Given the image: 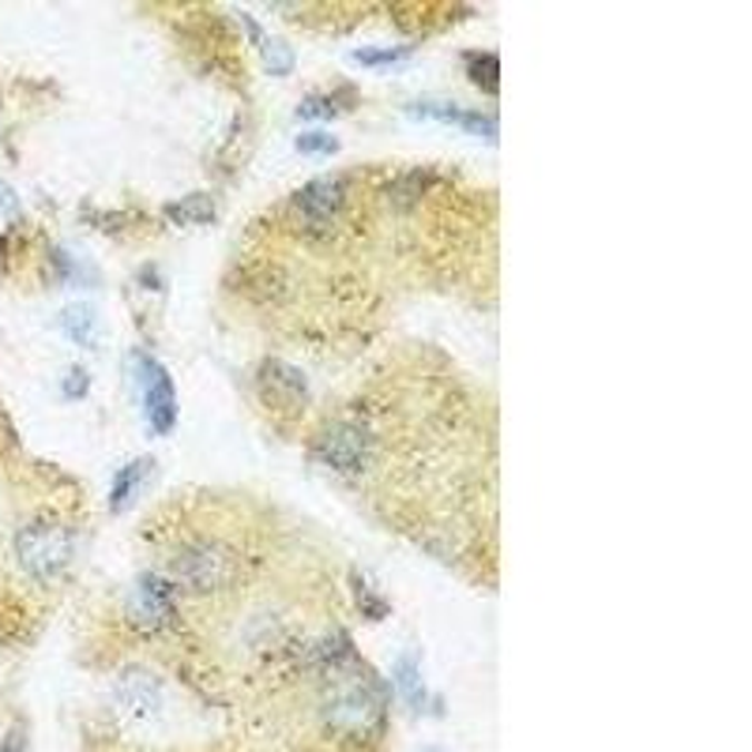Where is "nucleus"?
<instances>
[{
	"label": "nucleus",
	"mask_w": 752,
	"mask_h": 752,
	"mask_svg": "<svg viewBox=\"0 0 752 752\" xmlns=\"http://www.w3.org/2000/svg\"><path fill=\"white\" fill-rule=\"evenodd\" d=\"M320 715L339 738H373L384 722V685L350 655L320 674Z\"/></svg>",
	"instance_id": "nucleus-1"
},
{
	"label": "nucleus",
	"mask_w": 752,
	"mask_h": 752,
	"mask_svg": "<svg viewBox=\"0 0 752 752\" xmlns=\"http://www.w3.org/2000/svg\"><path fill=\"white\" fill-rule=\"evenodd\" d=\"M245 561L234 542L219 538V534H200V538H188L174 550L162 576L174 583L181 598H207L237 583Z\"/></svg>",
	"instance_id": "nucleus-2"
},
{
	"label": "nucleus",
	"mask_w": 752,
	"mask_h": 752,
	"mask_svg": "<svg viewBox=\"0 0 752 752\" xmlns=\"http://www.w3.org/2000/svg\"><path fill=\"white\" fill-rule=\"evenodd\" d=\"M76 531L57 520H34L16 534V557L27 576H34L38 583L65 580L76 561Z\"/></svg>",
	"instance_id": "nucleus-3"
},
{
	"label": "nucleus",
	"mask_w": 752,
	"mask_h": 752,
	"mask_svg": "<svg viewBox=\"0 0 752 752\" xmlns=\"http://www.w3.org/2000/svg\"><path fill=\"white\" fill-rule=\"evenodd\" d=\"M316 455H320L332 471H339L343 478H358V474L369 471L376 459L373 425L362 418L328 422L320 429V437H316Z\"/></svg>",
	"instance_id": "nucleus-4"
},
{
	"label": "nucleus",
	"mask_w": 752,
	"mask_h": 752,
	"mask_svg": "<svg viewBox=\"0 0 752 752\" xmlns=\"http://www.w3.org/2000/svg\"><path fill=\"white\" fill-rule=\"evenodd\" d=\"M177 602H181V595L162 572H144L125 595V613L132 629L147 632V636H162L177 625Z\"/></svg>",
	"instance_id": "nucleus-5"
},
{
	"label": "nucleus",
	"mask_w": 752,
	"mask_h": 752,
	"mask_svg": "<svg viewBox=\"0 0 752 752\" xmlns=\"http://www.w3.org/2000/svg\"><path fill=\"white\" fill-rule=\"evenodd\" d=\"M343 204H346V177L328 174V177H316V181L298 188L290 207H294V219L301 226L324 230V226H332L343 215Z\"/></svg>",
	"instance_id": "nucleus-6"
},
{
	"label": "nucleus",
	"mask_w": 752,
	"mask_h": 752,
	"mask_svg": "<svg viewBox=\"0 0 752 752\" xmlns=\"http://www.w3.org/2000/svg\"><path fill=\"white\" fill-rule=\"evenodd\" d=\"M113 704L128 722H155L166 708V689L147 670H125L113 681Z\"/></svg>",
	"instance_id": "nucleus-7"
},
{
	"label": "nucleus",
	"mask_w": 752,
	"mask_h": 752,
	"mask_svg": "<svg viewBox=\"0 0 752 752\" xmlns=\"http://www.w3.org/2000/svg\"><path fill=\"white\" fill-rule=\"evenodd\" d=\"M136 365H140L144 403H147V414H151L155 433H170L177 422V395H174L170 373H166L151 354H136Z\"/></svg>",
	"instance_id": "nucleus-8"
},
{
	"label": "nucleus",
	"mask_w": 752,
	"mask_h": 752,
	"mask_svg": "<svg viewBox=\"0 0 752 752\" xmlns=\"http://www.w3.org/2000/svg\"><path fill=\"white\" fill-rule=\"evenodd\" d=\"M260 388L271 403H279L286 410H298L309 403V380L286 362H267L260 369Z\"/></svg>",
	"instance_id": "nucleus-9"
},
{
	"label": "nucleus",
	"mask_w": 752,
	"mask_h": 752,
	"mask_svg": "<svg viewBox=\"0 0 752 752\" xmlns=\"http://www.w3.org/2000/svg\"><path fill=\"white\" fill-rule=\"evenodd\" d=\"M414 113H433V117H444V121H452V125H459V128H471V132H482L486 140H493L497 136V125L489 121V117H482V113H474V110H459V106H452V102H418V106H410Z\"/></svg>",
	"instance_id": "nucleus-10"
},
{
	"label": "nucleus",
	"mask_w": 752,
	"mask_h": 752,
	"mask_svg": "<svg viewBox=\"0 0 752 752\" xmlns=\"http://www.w3.org/2000/svg\"><path fill=\"white\" fill-rule=\"evenodd\" d=\"M61 328L68 332V339H76L79 346H91L95 343V313H91V305H72V309H65Z\"/></svg>",
	"instance_id": "nucleus-11"
},
{
	"label": "nucleus",
	"mask_w": 752,
	"mask_h": 752,
	"mask_svg": "<svg viewBox=\"0 0 752 752\" xmlns=\"http://www.w3.org/2000/svg\"><path fill=\"white\" fill-rule=\"evenodd\" d=\"M467 76L486 95H497V57L493 53H471L467 57Z\"/></svg>",
	"instance_id": "nucleus-12"
},
{
	"label": "nucleus",
	"mask_w": 752,
	"mask_h": 752,
	"mask_svg": "<svg viewBox=\"0 0 752 752\" xmlns=\"http://www.w3.org/2000/svg\"><path fill=\"white\" fill-rule=\"evenodd\" d=\"M147 467H151V463L147 459H140V463H128V467L117 474V486H113V508H125V501H128V493L132 489H140V478L147 474Z\"/></svg>",
	"instance_id": "nucleus-13"
},
{
	"label": "nucleus",
	"mask_w": 752,
	"mask_h": 752,
	"mask_svg": "<svg viewBox=\"0 0 752 752\" xmlns=\"http://www.w3.org/2000/svg\"><path fill=\"white\" fill-rule=\"evenodd\" d=\"M253 34L260 38L267 68H271V72H290V68H294V53H290V49H286V46H279V42H271V38H264V34H260V27H256Z\"/></svg>",
	"instance_id": "nucleus-14"
},
{
	"label": "nucleus",
	"mask_w": 752,
	"mask_h": 752,
	"mask_svg": "<svg viewBox=\"0 0 752 752\" xmlns=\"http://www.w3.org/2000/svg\"><path fill=\"white\" fill-rule=\"evenodd\" d=\"M298 151H305V155H332V151H339V140H335L332 132H305V136H298Z\"/></svg>",
	"instance_id": "nucleus-15"
},
{
	"label": "nucleus",
	"mask_w": 752,
	"mask_h": 752,
	"mask_svg": "<svg viewBox=\"0 0 752 752\" xmlns=\"http://www.w3.org/2000/svg\"><path fill=\"white\" fill-rule=\"evenodd\" d=\"M358 57L362 65H392V61H399V57H407L403 49H358Z\"/></svg>",
	"instance_id": "nucleus-16"
},
{
	"label": "nucleus",
	"mask_w": 752,
	"mask_h": 752,
	"mask_svg": "<svg viewBox=\"0 0 752 752\" xmlns=\"http://www.w3.org/2000/svg\"><path fill=\"white\" fill-rule=\"evenodd\" d=\"M335 110H339V106L328 102V98H316V95L301 102V117H335Z\"/></svg>",
	"instance_id": "nucleus-17"
},
{
	"label": "nucleus",
	"mask_w": 752,
	"mask_h": 752,
	"mask_svg": "<svg viewBox=\"0 0 752 752\" xmlns=\"http://www.w3.org/2000/svg\"><path fill=\"white\" fill-rule=\"evenodd\" d=\"M0 207H4V211H19V200L8 185H0Z\"/></svg>",
	"instance_id": "nucleus-18"
}]
</instances>
